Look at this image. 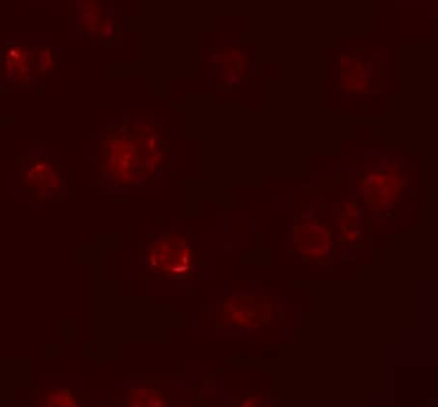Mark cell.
Returning a JSON list of instances; mask_svg holds the SVG:
<instances>
[{"mask_svg": "<svg viewBox=\"0 0 438 407\" xmlns=\"http://www.w3.org/2000/svg\"><path fill=\"white\" fill-rule=\"evenodd\" d=\"M342 66L344 67H347L349 66V59L348 58H343L342 59Z\"/></svg>", "mask_w": 438, "mask_h": 407, "instance_id": "5b68a950", "label": "cell"}, {"mask_svg": "<svg viewBox=\"0 0 438 407\" xmlns=\"http://www.w3.org/2000/svg\"><path fill=\"white\" fill-rule=\"evenodd\" d=\"M41 407H75V401L67 391H54L47 396L45 404Z\"/></svg>", "mask_w": 438, "mask_h": 407, "instance_id": "7a4b0ae2", "label": "cell"}, {"mask_svg": "<svg viewBox=\"0 0 438 407\" xmlns=\"http://www.w3.org/2000/svg\"><path fill=\"white\" fill-rule=\"evenodd\" d=\"M165 403L152 391L140 390L132 396L131 407H164Z\"/></svg>", "mask_w": 438, "mask_h": 407, "instance_id": "6da1fadb", "label": "cell"}, {"mask_svg": "<svg viewBox=\"0 0 438 407\" xmlns=\"http://www.w3.org/2000/svg\"><path fill=\"white\" fill-rule=\"evenodd\" d=\"M362 73H364V78H366V77H369L370 74H369V72H366V70H364V72H362Z\"/></svg>", "mask_w": 438, "mask_h": 407, "instance_id": "52a82bcc", "label": "cell"}, {"mask_svg": "<svg viewBox=\"0 0 438 407\" xmlns=\"http://www.w3.org/2000/svg\"><path fill=\"white\" fill-rule=\"evenodd\" d=\"M114 33H116V30H114L113 23L111 22H106L101 27V35L106 36V38H112L114 35Z\"/></svg>", "mask_w": 438, "mask_h": 407, "instance_id": "3957f363", "label": "cell"}, {"mask_svg": "<svg viewBox=\"0 0 438 407\" xmlns=\"http://www.w3.org/2000/svg\"><path fill=\"white\" fill-rule=\"evenodd\" d=\"M365 86H366V84H365L364 81H361V82L359 83L358 87H359V89H364Z\"/></svg>", "mask_w": 438, "mask_h": 407, "instance_id": "8992f818", "label": "cell"}, {"mask_svg": "<svg viewBox=\"0 0 438 407\" xmlns=\"http://www.w3.org/2000/svg\"><path fill=\"white\" fill-rule=\"evenodd\" d=\"M257 398H250L244 401L241 407H255L257 406Z\"/></svg>", "mask_w": 438, "mask_h": 407, "instance_id": "277c9868", "label": "cell"}]
</instances>
